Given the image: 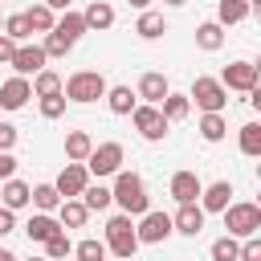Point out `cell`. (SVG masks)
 <instances>
[{"instance_id": "cell-32", "label": "cell", "mask_w": 261, "mask_h": 261, "mask_svg": "<svg viewBox=\"0 0 261 261\" xmlns=\"http://www.w3.org/2000/svg\"><path fill=\"white\" fill-rule=\"evenodd\" d=\"M224 135H228L224 114H200V139H204V143H220Z\"/></svg>"}, {"instance_id": "cell-5", "label": "cell", "mask_w": 261, "mask_h": 261, "mask_svg": "<svg viewBox=\"0 0 261 261\" xmlns=\"http://www.w3.org/2000/svg\"><path fill=\"white\" fill-rule=\"evenodd\" d=\"M188 102H196L204 114H224L228 106V90L220 86V77H196L188 90Z\"/></svg>"}, {"instance_id": "cell-43", "label": "cell", "mask_w": 261, "mask_h": 261, "mask_svg": "<svg viewBox=\"0 0 261 261\" xmlns=\"http://www.w3.org/2000/svg\"><path fill=\"white\" fill-rule=\"evenodd\" d=\"M12 228H16V212H12V208H4V204H0V237H8V232H12Z\"/></svg>"}, {"instance_id": "cell-39", "label": "cell", "mask_w": 261, "mask_h": 261, "mask_svg": "<svg viewBox=\"0 0 261 261\" xmlns=\"http://www.w3.org/2000/svg\"><path fill=\"white\" fill-rule=\"evenodd\" d=\"M37 106H41V118H61V114H65V94H49V98H41Z\"/></svg>"}, {"instance_id": "cell-33", "label": "cell", "mask_w": 261, "mask_h": 261, "mask_svg": "<svg viewBox=\"0 0 261 261\" xmlns=\"http://www.w3.org/2000/svg\"><path fill=\"white\" fill-rule=\"evenodd\" d=\"M65 257H73V241H69L65 228H61V232H53V237L45 241V261H65Z\"/></svg>"}, {"instance_id": "cell-22", "label": "cell", "mask_w": 261, "mask_h": 261, "mask_svg": "<svg viewBox=\"0 0 261 261\" xmlns=\"http://www.w3.org/2000/svg\"><path fill=\"white\" fill-rule=\"evenodd\" d=\"M106 106H110V114H130L139 106V94L130 86H106Z\"/></svg>"}, {"instance_id": "cell-18", "label": "cell", "mask_w": 261, "mask_h": 261, "mask_svg": "<svg viewBox=\"0 0 261 261\" xmlns=\"http://www.w3.org/2000/svg\"><path fill=\"white\" fill-rule=\"evenodd\" d=\"M53 232H61V220H57L53 212H33V216H29V224H24V237H29V241H37V245H45Z\"/></svg>"}, {"instance_id": "cell-13", "label": "cell", "mask_w": 261, "mask_h": 261, "mask_svg": "<svg viewBox=\"0 0 261 261\" xmlns=\"http://www.w3.org/2000/svg\"><path fill=\"white\" fill-rule=\"evenodd\" d=\"M204 216H208V212H204L200 204H179V212L171 216V228L184 232V237H200V232H204Z\"/></svg>"}, {"instance_id": "cell-21", "label": "cell", "mask_w": 261, "mask_h": 261, "mask_svg": "<svg viewBox=\"0 0 261 261\" xmlns=\"http://www.w3.org/2000/svg\"><path fill=\"white\" fill-rule=\"evenodd\" d=\"M135 33H139L143 41H159V37L167 33V20H163V12H151V8H143V12H139V20H135Z\"/></svg>"}, {"instance_id": "cell-3", "label": "cell", "mask_w": 261, "mask_h": 261, "mask_svg": "<svg viewBox=\"0 0 261 261\" xmlns=\"http://www.w3.org/2000/svg\"><path fill=\"white\" fill-rule=\"evenodd\" d=\"M220 216H224L228 237H237V241L261 232V204H253V200H237V204H228Z\"/></svg>"}, {"instance_id": "cell-12", "label": "cell", "mask_w": 261, "mask_h": 261, "mask_svg": "<svg viewBox=\"0 0 261 261\" xmlns=\"http://www.w3.org/2000/svg\"><path fill=\"white\" fill-rule=\"evenodd\" d=\"M200 188H204V184H200L196 171H175L171 184H167V192H171L175 204H196V200H200Z\"/></svg>"}, {"instance_id": "cell-40", "label": "cell", "mask_w": 261, "mask_h": 261, "mask_svg": "<svg viewBox=\"0 0 261 261\" xmlns=\"http://www.w3.org/2000/svg\"><path fill=\"white\" fill-rule=\"evenodd\" d=\"M237 261H261V237H245V241H241Z\"/></svg>"}, {"instance_id": "cell-7", "label": "cell", "mask_w": 261, "mask_h": 261, "mask_svg": "<svg viewBox=\"0 0 261 261\" xmlns=\"http://www.w3.org/2000/svg\"><path fill=\"white\" fill-rule=\"evenodd\" d=\"M130 118H135V130H139L147 143H159V139L167 135V126H171V122L159 114V106H151V102H139V106L130 110Z\"/></svg>"}, {"instance_id": "cell-17", "label": "cell", "mask_w": 261, "mask_h": 261, "mask_svg": "<svg viewBox=\"0 0 261 261\" xmlns=\"http://www.w3.org/2000/svg\"><path fill=\"white\" fill-rule=\"evenodd\" d=\"M135 94H139L143 102H151V106H159V102H163V98L171 94V86H167V77H163V73H155V69H151V73H143V77H139V86H135Z\"/></svg>"}, {"instance_id": "cell-26", "label": "cell", "mask_w": 261, "mask_h": 261, "mask_svg": "<svg viewBox=\"0 0 261 261\" xmlns=\"http://www.w3.org/2000/svg\"><path fill=\"white\" fill-rule=\"evenodd\" d=\"M24 20H29V29H33V33H53L57 12H53L49 4H33V8H24Z\"/></svg>"}, {"instance_id": "cell-1", "label": "cell", "mask_w": 261, "mask_h": 261, "mask_svg": "<svg viewBox=\"0 0 261 261\" xmlns=\"http://www.w3.org/2000/svg\"><path fill=\"white\" fill-rule=\"evenodd\" d=\"M110 196H114V204H118L126 216H143V212L151 208V196H147V184H143L139 171H122V167H118Z\"/></svg>"}, {"instance_id": "cell-20", "label": "cell", "mask_w": 261, "mask_h": 261, "mask_svg": "<svg viewBox=\"0 0 261 261\" xmlns=\"http://www.w3.org/2000/svg\"><path fill=\"white\" fill-rule=\"evenodd\" d=\"M53 216L61 220V228H86V220H90V208H86V204L73 196V200H61Z\"/></svg>"}, {"instance_id": "cell-15", "label": "cell", "mask_w": 261, "mask_h": 261, "mask_svg": "<svg viewBox=\"0 0 261 261\" xmlns=\"http://www.w3.org/2000/svg\"><path fill=\"white\" fill-rule=\"evenodd\" d=\"M82 20H86V33H106L114 24V4L110 0H90L86 12H82Z\"/></svg>"}, {"instance_id": "cell-51", "label": "cell", "mask_w": 261, "mask_h": 261, "mask_svg": "<svg viewBox=\"0 0 261 261\" xmlns=\"http://www.w3.org/2000/svg\"><path fill=\"white\" fill-rule=\"evenodd\" d=\"M65 261H69V257H65Z\"/></svg>"}, {"instance_id": "cell-16", "label": "cell", "mask_w": 261, "mask_h": 261, "mask_svg": "<svg viewBox=\"0 0 261 261\" xmlns=\"http://www.w3.org/2000/svg\"><path fill=\"white\" fill-rule=\"evenodd\" d=\"M228 196H232V184H228V179H216V184L200 188V200H196V204H200L204 212H224V208L232 204Z\"/></svg>"}, {"instance_id": "cell-27", "label": "cell", "mask_w": 261, "mask_h": 261, "mask_svg": "<svg viewBox=\"0 0 261 261\" xmlns=\"http://www.w3.org/2000/svg\"><path fill=\"white\" fill-rule=\"evenodd\" d=\"M29 86H33V98H49V94H61V73L45 65L41 73H33V82H29Z\"/></svg>"}, {"instance_id": "cell-35", "label": "cell", "mask_w": 261, "mask_h": 261, "mask_svg": "<svg viewBox=\"0 0 261 261\" xmlns=\"http://www.w3.org/2000/svg\"><path fill=\"white\" fill-rule=\"evenodd\" d=\"M73 261H106V241H94V237L77 241L73 245Z\"/></svg>"}, {"instance_id": "cell-42", "label": "cell", "mask_w": 261, "mask_h": 261, "mask_svg": "<svg viewBox=\"0 0 261 261\" xmlns=\"http://www.w3.org/2000/svg\"><path fill=\"white\" fill-rule=\"evenodd\" d=\"M8 175H16V155H12V151H0V184H4Z\"/></svg>"}, {"instance_id": "cell-37", "label": "cell", "mask_w": 261, "mask_h": 261, "mask_svg": "<svg viewBox=\"0 0 261 261\" xmlns=\"http://www.w3.org/2000/svg\"><path fill=\"white\" fill-rule=\"evenodd\" d=\"M241 155H249V159L261 155V126L257 122H245L241 126Z\"/></svg>"}, {"instance_id": "cell-30", "label": "cell", "mask_w": 261, "mask_h": 261, "mask_svg": "<svg viewBox=\"0 0 261 261\" xmlns=\"http://www.w3.org/2000/svg\"><path fill=\"white\" fill-rule=\"evenodd\" d=\"M188 110H192L188 94H167V98L159 102V114H163L167 122H184V118H188Z\"/></svg>"}, {"instance_id": "cell-38", "label": "cell", "mask_w": 261, "mask_h": 261, "mask_svg": "<svg viewBox=\"0 0 261 261\" xmlns=\"http://www.w3.org/2000/svg\"><path fill=\"white\" fill-rule=\"evenodd\" d=\"M41 49H45V57H65L73 45L65 41V37H57V33H45V41H41Z\"/></svg>"}, {"instance_id": "cell-24", "label": "cell", "mask_w": 261, "mask_h": 261, "mask_svg": "<svg viewBox=\"0 0 261 261\" xmlns=\"http://www.w3.org/2000/svg\"><path fill=\"white\" fill-rule=\"evenodd\" d=\"M245 16H253V8H249L245 0H220V4H216V24H220V29L241 24Z\"/></svg>"}, {"instance_id": "cell-14", "label": "cell", "mask_w": 261, "mask_h": 261, "mask_svg": "<svg viewBox=\"0 0 261 261\" xmlns=\"http://www.w3.org/2000/svg\"><path fill=\"white\" fill-rule=\"evenodd\" d=\"M29 98H33V86H29V77H20V73L0 86V110H20Z\"/></svg>"}, {"instance_id": "cell-46", "label": "cell", "mask_w": 261, "mask_h": 261, "mask_svg": "<svg viewBox=\"0 0 261 261\" xmlns=\"http://www.w3.org/2000/svg\"><path fill=\"white\" fill-rule=\"evenodd\" d=\"M0 261H20V257H16L12 249H0Z\"/></svg>"}, {"instance_id": "cell-41", "label": "cell", "mask_w": 261, "mask_h": 261, "mask_svg": "<svg viewBox=\"0 0 261 261\" xmlns=\"http://www.w3.org/2000/svg\"><path fill=\"white\" fill-rule=\"evenodd\" d=\"M16 139H20V130H16L12 122H0V151H12Z\"/></svg>"}, {"instance_id": "cell-8", "label": "cell", "mask_w": 261, "mask_h": 261, "mask_svg": "<svg viewBox=\"0 0 261 261\" xmlns=\"http://www.w3.org/2000/svg\"><path fill=\"white\" fill-rule=\"evenodd\" d=\"M171 232H175V228H171V216H167V212H155V208H147V212L139 216V228H135L139 245H163Z\"/></svg>"}, {"instance_id": "cell-29", "label": "cell", "mask_w": 261, "mask_h": 261, "mask_svg": "<svg viewBox=\"0 0 261 261\" xmlns=\"http://www.w3.org/2000/svg\"><path fill=\"white\" fill-rule=\"evenodd\" d=\"M196 45H200L204 53H216V49L224 45V29H220L216 20H204V24L196 29Z\"/></svg>"}, {"instance_id": "cell-49", "label": "cell", "mask_w": 261, "mask_h": 261, "mask_svg": "<svg viewBox=\"0 0 261 261\" xmlns=\"http://www.w3.org/2000/svg\"><path fill=\"white\" fill-rule=\"evenodd\" d=\"M29 261H45V257H29Z\"/></svg>"}, {"instance_id": "cell-50", "label": "cell", "mask_w": 261, "mask_h": 261, "mask_svg": "<svg viewBox=\"0 0 261 261\" xmlns=\"http://www.w3.org/2000/svg\"><path fill=\"white\" fill-rule=\"evenodd\" d=\"M0 24H4V20H0Z\"/></svg>"}, {"instance_id": "cell-2", "label": "cell", "mask_w": 261, "mask_h": 261, "mask_svg": "<svg viewBox=\"0 0 261 261\" xmlns=\"http://www.w3.org/2000/svg\"><path fill=\"white\" fill-rule=\"evenodd\" d=\"M61 94H65V102L90 106V102L106 98V77H102L98 69H77V73L61 77Z\"/></svg>"}, {"instance_id": "cell-34", "label": "cell", "mask_w": 261, "mask_h": 261, "mask_svg": "<svg viewBox=\"0 0 261 261\" xmlns=\"http://www.w3.org/2000/svg\"><path fill=\"white\" fill-rule=\"evenodd\" d=\"M237 253H241V241H237V237H228V232H224V237H216V241H212V249H208V257H212V261H237Z\"/></svg>"}, {"instance_id": "cell-19", "label": "cell", "mask_w": 261, "mask_h": 261, "mask_svg": "<svg viewBox=\"0 0 261 261\" xmlns=\"http://www.w3.org/2000/svg\"><path fill=\"white\" fill-rule=\"evenodd\" d=\"M29 196H33V188H29L24 179H16V175H8V179L0 184V204L12 208V212H20V208L29 204Z\"/></svg>"}, {"instance_id": "cell-11", "label": "cell", "mask_w": 261, "mask_h": 261, "mask_svg": "<svg viewBox=\"0 0 261 261\" xmlns=\"http://www.w3.org/2000/svg\"><path fill=\"white\" fill-rule=\"evenodd\" d=\"M45 61H49V57H45V49L24 41V45H16V53H12V61H8V65H12L20 77H29V73H41V69H45Z\"/></svg>"}, {"instance_id": "cell-31", "label": "cell", "mask_w": 261, "mask_h": 261, "mask_svg": "<svg viewBox=\"0 0 261 261\" xmlns=\"http://www.w3.org/2000/svg\"><path fill=\"white\" fill-rule=\"evenodd\" d=\"M29 204H33L37 212H57V204H61V192H57L53 184H37V188H33V196H29Z\"/></svg>"}, {"instance_id": "cell-4", "label": "cell", "mask_w": 261, "mask_h": 261, "mask_svg": "<svg viewBox=\"0 0 261 261\" xmlns=\"http://www.w3.org/2000/svg\"><path fill=\"white\" fill-rule=\"evenodd\" d=\"M135 249H139V237H135V224L126 212L110 216L106 220V253H114L118 261H135Z\"/></svg>"}, {"instance_id": "cell-36", "label": "cell", "mask_w": 261, "mask_h": 261, "mask_svg": "<svg viewBox=\"0 0 261 261\" xmlns=\"http://www.w3.org/2000/svg\"><path fill=\"white\" fill-rule=\"evenodd\" d=\"M0 33H4V37H12L16 45H24L33 29H29V20H24V12H12V16H8L4 24H0Z\"/></svg>"}, {"instance_id": "cell-48", "label": "cell", "mask_w": 261, "mask_h": 261, "mask_svg": "<svg viewBox=\"0 0 261 261\" xmlns=\"http://www.w3.org/2000/svg\"><path fill=\"white\" fill-rule=\"evenodd\" d=\"M163 4H171V8H184V4H188V0H163Z\"/></svg>"}, {"instance_id": "cell-28", "label": "cell", "mask_w": 261, "mask_h": 261, "mask_svg": "<svg viewBox=\"0 0 261 261\" xmlns=\"http://www.w3.org/2000/svg\"><path fill=\"white\" fill-rule=\"evenodd\" d=\"M77 200H82L90 212H106V208L114 204V196H110V188H106V184H86V192H82Z\"/></svg>"}, {"instance_id": "cell-25", "label": "cell", "mask_w": 261, "mask_h": 261, "mask_svg": "<svg viewBox=\"0 0 261 261\" xmlns=\"http://www.w3.org/2000/svg\"><path fill=\"white\" fill-rule=\"evenodd\" d=\"M90 151H94V139H90L86 130H69V135H65V159H69V163H86Z\"/></svg>"}, {"instance_id": "cell-44", "label": "cell", "mask_w": 261, "mask_h": 261, "mask_svg": "<svg viewBox=\"0 0 261 261\" xmlns=\"http://www.w3.org/2000/svg\"><path fill=\"white\" fill-rule=\"evenodd\" d=\"M12 53H16V41L0 33V65H8V61H12Z\"/></svg>"}, {"instance_id": "cell-10", "label": "cell", "mask_w": 261, "mask_h": 261, "mask_svg": "<svg viewBox=\"0 0 261 261\" xmlns=\"http://www.w3.org/2000/svg\"><path fill=\"white\" fill-rule=\"evenodd\" d=\"M86 184H90V171H86V163H65V167H61V175L53 179V188L61 192V200H73V196H82V192H86Z\"/></svg>"}, {"instance_id": "cell-45", "label": "cell", "mask_w": 261, "mask_h": 261, "mask_svg": "<svg viewBox=\"0 0 261 261\" xmlns=\"http://www.w3.org/2000/svg\"><path fill=\"white\" fill-rule=\"evenodd\" d=\"M41 4H49V8H53V12H65V8H69V4H73V0H41Z\"/></svg>"}, {"instance_id": "cell-47", "label": "cell", "mask_w": 261, "mask_h": 261, "mask_svg": "<svg viewBox=\"0 0 261 261\" xmlns=\"http://www.w3.org/2000/svg\"><path fill=\"white\" fill-rule=\"evenodd\" d=\"M126 4H130V8H139V12H143V8H151V0H126Z\"/></svg>"}, {"instance_id": "cell-23", "label": "cell", "mask_w": 261, "mask_h": 261, "mask_svg": "<svg viewBox=\"0 0 261 261\" xmlns=\"http://www.w3.org/2000/svg\"><path fill=\"white\" fill-rule=\"evenodd\" d=\"M53 33H57V37H65L69 45H77V41H82V33H86V20H82V12H69V8H65V12L57 16Z\"/></svg>"}, {"instance_id": "cell-6", "label": "cell", "mask_w": 261, "mask_h": 261, "mask_svg": "<svg viewBox=\"0 0 261 261\" xmlns=\"http://www.w3.org/2000/svg\"><path fill=\"white\" fill-rule=\"evenodd\" d=\"M122 159H126V151H122V143H98L90 155H86V171L94 175V179H106V175H114L118 167H122Z\"/></svg>"}, {"instance_id": "cell-9", "label": "cell", "mask_w": 261, "mask_h": 261, "mask_svg": "<svg viewBox=\"0 0 261 261\" xmlns=\"http://www.w3.org/2000/svg\"><path fill=\"white\" fill-rule=\"evenodd\" d=\"M220 86H224V90H241V94H249L253 86H261V69H257L253 61H232V65H224Z\"/></svg>"}]
</instances>
